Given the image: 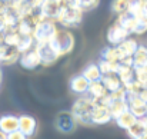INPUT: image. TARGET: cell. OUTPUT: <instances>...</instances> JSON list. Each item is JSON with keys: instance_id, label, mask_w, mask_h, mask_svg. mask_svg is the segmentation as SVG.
<instances>
[{"instance_id": "32", "label": "cell", "mask_w": 147, "mask_h": 139, "mask_svg": "<svg viewBox=\"0 0 147 139\" xmlns=\"http://www.w3.org/2000/svg\"><path fill=\"white\" fill-rule=\"evenodd\" d=\"M129 7V0H113L111 1V10L117 14L126 13Z\"/></svg>"}, {"instance_id": "38", "label": "cell", "mask_w": 147, "mask_h": 139, "mask_svg": "<svg viewBox=\"0 0 147 139\" xmlns=\"http://www.w3.org/2000/svg\"><path fill=\"white\" fill-rule=\"evenodd\" d=\"M139 97H140V99H142V100H143V102L147 105V88H144L142 92L139 93Z\"/></svg>"}, {"instance_id": "21", "label": "cell", "mask_w": 147, "mask_h": 139, "mask_svg": "<svg viewBox=\"0 0 147 139\" xmlns=\"http://www.w3.org/2000/svg\"><path fill=\"white\" fill-rule=\"evenodd\" d=\"M123 53L119 49V46H109L101 50V59L110 60V62H120L123 59Z\"/></svg>"}, {"instance_id": "40", "label": "cell", "mask_w": 147, "mask_h": 139, "mask_svg": "<svg viewBox=\"0 0 147 139\" xmlns=\"http://www.w3.org/2000/svg\"><path fill=\"white\" fill-rule=\"evenodd\" d=\"M1 43H4V33L3 32H0V45Z\"/></svg>"}, {"instance_id": "34", "label": "cell", "mask_w": 147, "mask_h": 139, "mask_svg": "<svg viewBox=\"0 0 147 139\" xmlns=\"http://www.w3.org/2000/svg\"><path fill=\"white\" fill-rule=\"evenodd\" d=\"M6 139H27V136L17 129V131H14V132H11V134H7V135H6Z\"/></svg>"}, {"instance_id": "22", "label": "cell", "mask_w": 147, "mask_h": 139, "mask_svg": "<svg viewBox=\"0 0 147 139\" xmlns=\"http://www.w3.org/2000/svg\"><path fill=\"white\" fill-rule=\"evenodd\" d=\"M34 45H36V42H34V39H33V35L20 33L19 42H17L16 47L20 50V53H23V52H27V50H30L32 47H34Z\"/></svg>"}, {"instance_id": "15", "label": "cell", "mask_w": 147, "mask_h": 139, "mask_svg": "<svg viewBox=\"0 0 147 139\" xmlns=\"http://www.w3.org/2000/svg\"><path fill=\"white\" fill-rule=\"evenodd\" d=\"M89 85H90V82H89L83 75L73 76L71 80H70V89H71V92L77 93V95H84V93H87Z\"/></svg>"}, {"instance_id": "9", "label": "cell", "mask_w": 147, "mask_h": 139, "mask_svg": "<svg viewBox=\"0 0 147 139\" xmlns=\"http://www.w3.org/2000/svg\"><path fill=\"white\" fill-rule=\"evenodd\" d=\"M34 46H36V45H34ZM19 62H20L22 67H24V69H27V70H33V69H36L37 66H40V65H42V63H40V57H39V53H37L36 47H32L30 50L23 52V53L20 55Z\"/></svg>"}, {"instance_id": "28", "label": "cell", "mask_w": 147, "mask_h": 139, "mask_svg": "<svg viewBox=\"0 0 147 139\" xmlns=\"http://www.w3.org/2000/svg\"><path fill=\"white\" fill-rule=\"evenodd\" d=\"M119 66H120V62H110V60H104V59H101L98 63V67L103 75L104 73H117Z\"/></svg>"}, {"instance_id": "26", "label": "cell", "mask_w": 147, "mask_h": 139, "mask_svg": "<svg viewBox=\"0 0 147 139\" xmlns=\"http://www.w3.org/2000/svg\"><path fill=\"white\" fill-rule=\"evenodd\" d=\"M127 134H129V136L131 139H137V138H140L142 135H144V134H146V126H144V123H143V119H137V121L127 129Z\"/></svg>"}, {"instance_id": "6", "label": "cell", "mask_w": 147, "mask_h": 139, "mask_svg": "<svg viewBox=\"0 0 147 139\" xmlns=\"http://www.w3.org/2000/svg\"><path fill=\"white\" fill-rule=\"evenodd\" d=\"M36 50L39 53V57H40V63L43 66H51L53 63L57 62V59L60 57L56 50L53 49V46L49 43H36Z\"/></svg>"}, {"instance_id": "14", "label": "cell", "mask_w": 147, "mask_h": 139, "mask_svg": "<svg viewBox=\"0 0 147 139\" xmlns=\"http://www.w3.org/2000/svg\"><path fill=\"white\" fill-rule=\"evenodd\" d=\"M19 129V116L14 115H3L0 116V131L3 134H11Z\"/></svg>"}, {"instance_id": "43", "label": "cell", "mask_w": 147, "mask_h": 139, "mask_svg": "<svg viewBox=\"0 0 147 139\" xmlns=\"http://www.w3.org/2000/svg\"><path fill=\"white\" fill-rule=\"evenodd\" d=\"M3 1H6V3H16L17 0H3Z\"/></svg>"}, {"instance_id": "4", "label": "cell", "mask_w": 147, "mask_h": 139, "mask_svg": "<svg viewBox=\"0 0 147 139\" xmlns=\"http://www.w3.org/2000/svg\"><path fill=\"white\" fill-rule=\"evenodd\" d=\"M83 13L79 7H69V9H63L60 12V14L57 16L56 22L63 25L64 27H74L79 26L83 20Z\"/></svg>"}, {"instance_id": "1", "label": "cell", "mask_w": 147, "mask_h": 139, "mask_svg": "<svg viewBox=\"0 0 147 139\" xmlns=\"http://www.w3.org/2000/svg\"><path fill=\"white\" fill-rule=\"evenodd\" d=\"M94 106V100L87 95H82L73 105L71 108V113L74 116V119L77 121V123L80 125H93L92 123V110Z\"/></svg>"}, {"instance_id": "16", "label": "cell", "mask_w": 147, "mask_h": 139, "mask_svg": "<svg viewBox=\"0 0 147 139\" xmlns=\"http://www.w3.org/2000/svg\"><path fill=\"white\" fill-rule=\"evenodd\" d=\"M136 17H137V16H133L131 13L126 12V13L119 14L116 23H117L119 26H121V27L130 35V33H133V29H134V25H136Z\"/></svg>"}, {"instance_id": "42", "label": "cell", "mask_w": 147, "mask_h": 139, "mask_svg": "<svg viewBox=\"0 0 147 139\" xmlns=\"http://www.w3.org/2000/svg\"><path fill=\"white\" fill-rule=\"evenodd\" d=\"M0 139H6V134H3L1 131H0Z\"/></svg>"}, {"instance_id": "39", "label": "cell", "mask_w": 147, "mask_h": 139, "mask_svg": "<svg viewBox=\"0 0 147 139\" xmlns=\"http://www.w3.org/2000/svg\"><path fill=\"white\" fill-rule=\"evenodd\" d=\"M140 16H143V17L147 19V0L143 1V9H142V14H140Z\"/></svg>"}, {"instance_id": "7", "label": "cell", "mask_w": 147, "mask_h": 139, "mask_svg": "<svg viewBox=\"0 0 147 139\" xmlns=\"http://www.w3.org/2000/svg\"><path fill=\"white\" fill-rule=\"evenodd\" d=\"M127 103H129V110L137 118L143 119L147 116V105L137 96V95H127Z\"/></svg>"}, {"instance_id": "2", "label": "cell", "mask_w": 147, "mask_h": 139, "mask_svg": "<svg viewBox=\"0 0 147 139\" xmlns=\"http://www.w3.org/2000/svg\"><path fill=\"white\" fill-rule=\"evenodd\" d=\"M50 45L59 56H66L74 47V36L66 29H57L53 39L50 40Z\"/></svg>"}, {"instance_id": "41", "label": "cell", "mask_w": 147, "mask_h": 139, "mask_svg": "<svg viewBox=\"0 0 147 139\" xmlns=\"http://www.w3.org/2000/svg\"><path fill=\"white\" fill-rule=\"evenodd\" d=\"M143 123H144V126H146V134H147V116L143 118Z\"/></svg>"}, {"instance_id": "10", "label": "cell", "mask_w": 147, "mask_h": 139, "mask_svg": "<svg viewBox=\"0 0 147 139\" xmlns=\"http://www.w3.org/2000/svg\"><path fill=\"white\" fill-rule=\"evenodd\" d=\"M110 121H111V115H110L109 106H104V105L94 102V106L92 110V123L93 125H104V123H109Z\"/></svg>"}, {"instance_id": "23", "label": "cell", "mask_w": 147, "mask_h": 139, "mask_svg": "<svg viewBox=\"0 0 147 139\" xmlns=\"http://www.w3.org/2000/svg\"><path fill=\"white\" fill-rule=\"evenodd\" d=\"M140 66H147V47L144 46H137L133 53V67Z\"/></svg>"}, {"instance_id": "3", "label": "cell", "mask_w": 147, "mask_h": 139, "mask_svg": "<svg viewBox=\"0 0 147 139\" xmlns=\"http://www.w3.org/2000/svg\"><path fill=\"white\" fill-rule=\"evenodd\" d=\"M56 20L53 19H43L33 30V39L36 43H49L50 40L53 39L57 26H56Z\"/></svg>"}, {"instance_id": "44", "label": "cell", "mask_w": 147, "mask_h": 139, "mask_svg": "<svg viewBox=\"0 0 147 139\" xmlns=\"http://www.w3.org/2000/svg\"><path fill=\"white\" fill-rule=\"evenodd\" d=\"M137 139H147V134H144V135H142L140 138H137Z\"/></svg>"}, {"instance_id": "8", "label": "cell", "mask_w": 147, "mask_h": 139, "mask_svg": "<svg viewBox=\"0 0 147 139\" xmlns=\"http://www.w3.org/2000/svg\"><path fill=\"white\" fill-rule=\"evenodd\" d=\"M20 50L16 46H9L6 43L0 45V63L1 65H13L20 59Z\"/></svg>"}, {"instance_id": "33", "label": "cell", "mask_w": 147, "mask_h": 139, "mask_svg": "<svg viewBox=\"0 0 147 139\" xmlns=\"http://www.w3.org/2000/svg\"><path fill=\"white\" fill-rule=\"evenodd\" d=\"M134 76L139 83H142L144 88H147V66L134 67Z\"/></svg>"}, {"instance_id": "20", "label": "cell", "mask_w": 147, "mask_h": 139, "mask_svg": "<svg viewBox=\"0 0 147 139\" xmlns=\"http://www.w3.org/2000/svg\"><path fill=\"white\" fill-rule=\"evenodd\" d=\"M110 109V115L111 119H117L121 113H124L126 110H129V103L126 99H120V100H113L109 106Z\"/></svg>"}, {"instance_id": "13", "label": "cell", "mask_w": 147, "mask_h": 139, "mask_svg": "<svg viewBox=\"0 0 147 139\" xmlns=\"http://www.w3.org/2000/svg\"><path fill=\"white\" fill-rule=\"evenodd\" d=\"M61 12V7L59 4L57 0H45L42 7H40V13L46 17V19H53L56 20L57 16L60 14Z\"/></svg>"}, {"instance_id": "37", "label": "cell", "mask_w": 147, "mask_h": 139, "mask_svg": "<svg viewBox=\"0 0 147 139\" xmlns=\"http://www.w3.org/2000/svg\"><path fill=\"white\" fill-rule=\"evenodd\" d=\"M6 9H7V3L3 1V0H0V16H4Z\"/></svg>"}, {"instance_id": "5", "label": "cell", "mask_w": 147, "mask_h": 139, "mask_svg": "<svg viewBox=\"0 0 147 139\" xmlns=\"http://www.w3.org/2000/svg\"><path fill=\"white\" fill-rule=\"evenodd\" d=\"M54 126L59 132L61 134H71L76 126H77V121L74 119L73 113L71 112H67V110H63L60 112L56 119H54Z\"/></svg>"}, {"instance_id": "29", "label": "cell", "mask_w": 147, "mask_h": 139, "mask_svg": "<svg viewBox=\"0 0 147 139\" xmlns=\"http://www.w3.org/2000/svg\"><path fill=\"white\" fill-rule=\"evenodd\" d=\"M76 6L82 10V12H90L93 9H96L100 3V0H74Z\"/></svg>"}, {"instance_id": "18", "label": "cell", "mask_w": 147, "mask_h": 139, "mask_svg": "<svg viewBox=\"0 0 147 139\" xmlns=\"http://www.w3.org/2000/svg\"><path fill=\"white\" fill-rule=\"evenodd\" d=\"M109 91L106 89V86L103 85L101 80H96V82H90L89 85V89H87V95L93 99V100H97L100 97H103L104 95H107Z\"/></svg>"}, {"instance_id": "30", "label": "cell", "mask_w": 147, "mask_h": 139, "mask_svg": "<svg viewBox=\"0 0 147 139\" xmlns=\"http://www.w3.org/2000/svg\"><path fill=\"white\" fill-rule=\"evenodd\" d=\"M143 1L144 0H129L127 12L131 13L133 16H140L142 14V9H143Z\"/></svg>"}, {"instance_id": "11", "label": "cell", "mask_w": 147, "mask_h": 139, "mask_svg": "<svg viewBox=\"0 0 147 139\" xmlns=\"http://www.w3.org/2000/svg\"><path fill=\"white\" fill-rule=\"evenodd\" d=\"M127 36H129V33H127L121 26H119L117 23H114V25L107 30V40H109V43H111L113 46H119L124 39H127Z\"/></svg>"}, {"instance_id": "31", "label": "cell", "mask_w": 147, "mask_h": 139, "mask_svg": "<svg viewBox=\"0 0 147 139\" xmlns=\"http://www.w3.org/2000/svg\"><path fill=\"white\" fill-rule=\"evenodd\" d=\"M147 32V19L143 16H137L136 17V25L133 29V33L136 35H143Z\"/></svg>"}, {"instance_id": "17", "label": "cell", "mask_w": 147, "mask_h": 139, "mask_svg": "<svg viewBox=\"0 0 147 139\" xmlns=\"http://www.w3.org/2000/svg\"><path fill=\"white\" fill-rule=\"evenodd\" d=\"M100 80L103 82V85L106 86V89L109 92H114V91H117L119 88L123 86V83H121L120 78L117 76V73H104Z\"/></svg>"}, {"instance_id": "35", "label": "cell", "mask_w": 147, "mask_h": 139, "mask_svg": "<svg viewBox=\"0 0 147 139\" xmlns=\"http://www.w3.org/2000/svg\"><path fill=\"white\" fill-rule=\"evenodd\" d=\"M57 1H59L61 10H63V9H69V7H74V6H76V1H74V0H57ZM76 7H77V6H76Z\"/></svg>"}, {"instance_id": "12", "label": "cell", "mask_w": 147, "mask_h": 139, "mask_svg": "<svg viewBox=\"0 0 147 139\" xmlns=\"http://www.w3.org/2000/svg\"><path fill=\"white\" fill-rule=\"evenodd\" d=\"M36 128H37V122H36V119L33 116H30V115L19 116V131L23 132L27 138L34 135Z\"/></svg>"}, {"instance_id": "24", "label": "cell", "mask_w": 147, "mask_h": 139, "mask_svg": "<svg viewBox=\"0 0 147 139\" xmlns=\"http://www.w3.org/2000/svg\"><path fill=\"white\" fill-rule=\"evenodd\" d=\"M114 121H116V123H117L121 129H126V131H127V129L137 121V118H136L130 110H126L124 113H121V115H120L117 119H114Z\"/></svg>"}, {"instance_id": "25", "label": "cell", "mask_w": 147, "mask_h": 139, "mask_svg": "<svg viewBox=\"0 0 147 139\" xmlns=\"http://www.w3.org/2000/svg\"><path fill=\"white\" fill-rule=\"evenodd\" d=\"M89 82H96V80H100L101 79V76H103V73H101V70H100V67H98V65H89L84 70H83V73H82Z\"/></svg>"}, {"instance_id": "19", "label": "cell", "mask_w": 147, "mask_h": 139, "mask_svg": "<svg viewBox=\"0 0 147 139\" xmlns=\"http://www.w3.org/2000/svg\"><path fill=\"white\" fill-rule=\"evenodd\" d=\"M117 76L120 78L123 86H126L127 83L136 80V76H134V67L133 66H126V65H121L119 66V70H117Z\"/></svg>"}, {"instance_id": "36", "label": "cell", "mask_w": 147, "mask_h": 139, "mask_svg": "<svg viewBox=\"0 0 147 139\" xmlns=\"http://www.w3.org/2000/svg\"><path fill=\"white\" fill-rule=\"evenodd\" d=\"M6 29H7V23H6V19H4V16H0V32H6Z\"/></svg>"}, {"instance_id": "27", "label": "cell", "mask_w": 147, "mask_h": 139, "mask_svg": "<svg viewBox=\"0 0 147 139\" xmlns=\"http://www.w3.org/2000/svg\"><path fill=\"white\" fill-rule=\"evenodd\" d=\"M137 42L134 40V39H124L120 45H119V49L121 50V53H123V56H133V53L136 52V49H137Z\"/></svg>"}]
</instances>
